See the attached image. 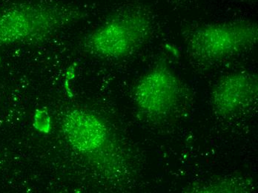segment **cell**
Returning a JSON list of instances; mask_svg holds the SVG:
<instances>
[{"mask_svg":"<svg viewBox=\"0 0 258 193\" xmlns=\"http://www.w3.org/2000/svg\"><path fill=\"white\" fill-rule=\"evenodd\" d=\"M86 16L80 6L55 0L24 2L0 7V45L45 41Z\"/></svg>","mask_w":258,"mask_h":193,"instance_id":"6da1fadb","label":"cell"},{"mask_svg":"<svg viewBox=\"0 0 258 193\" xmlns=\"http://www.w3.org/2000/svg\"><path fill=\"white\" fill-rule=\"evenodd\" d=\"M153 22L147 10L140 6L121 9L86 34L80 42L82 51L106 59L128 57L149 41Z\"/></svg>","mask_w":258,"mask_h":193,"instance_id":"7a4b0ae2","label":"cell"},{"mask_svg":"<svg viewBox=\"0 0 258 193\" xmlns=\"http://www.w3.org/2000/svg\"><path fill=\"white\" fill-rule=\"evenodd\" d=\"M61 125L72 149L102 173L122 172L123 155L103 119L89 111L72 109L64 114Z\"/></svg>","mask_w":258,"mask_h":193,"instance_id":"3957f363","label":"cell"},{"mask_svg":"<svg viewBox=\"0 0 258 193\" xmlns=\"http://www.w3.org/2000/svg\"><path fill=\"white\" fill-rule=\"evenodd\" d=\"M258 41L257 23L234 20L196 28L187 37V53L199 63L214 64L254 48Z\"/></svg>","mask_w":258,"mask_h":193,"instance_id":"277c9868","label":"cell"},{"mask_svg":"<svg viewBox=\"0 0 258 193\" xmlns=\"http://www.w3.org/2000/svg\"><path fill=\"white\" fill-rule=\"evenodd\" d=\"M189 92L177 74L160 62L143 75L135 85L134 100L137 107L149 118H171L182 110Z\"/></svg>","mask_w":258,"mask_h":193,"instance_id":"5b68a950","label":"cell"},{"mask_svg":"<svg viewBox=\"0 0 258 193\" xmlns=\"http://www.w3.org/2000/svg\"><path fill=\"white\" fill-rule=\"evenodd\" d=\"M258 99L257 75L237 72L222 77L214 86L211 103L222 118H231L252 109Z\"/></svg>","mask_w":258,"mask_h":193,"instance_id":"8992f818","label":"cell"},{"mask_svg":"<svg viewBox=\"0 0 258 193\" xmlns=\"http://www.w3.org/2000/svg\"><path fill=\"white\" fill-rule=\"evenodd\" d=\"M254 189L250 178L243 176H229L212 178L190 185L185 192L195 193L249 192Z\"/></svg>","mask_w":258,"mask_h":193,"instance_id":"52a82bcc","label":"cell"}]
</instances>
